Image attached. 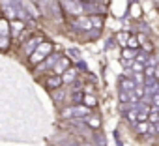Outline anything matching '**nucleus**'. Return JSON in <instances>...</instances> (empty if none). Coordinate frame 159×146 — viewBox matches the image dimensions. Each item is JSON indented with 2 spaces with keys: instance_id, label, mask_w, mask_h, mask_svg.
I'll return each instance as SVG.
<instances>
[{
  "instance_id": "nucleus-1",
  "label": "nucleus",
  "mask_w": 159,
  "mask_h": 146,
  "mask_svg": "<svg viewBox=\"0 0 159 146\" xmlns=\"http://www.w3.org/2000/svg\"><path fill=\"white\" fill-rule=\"evenodd\" d=\"M52 51V43L51 41H41L38 45V49L30 54V64H41Z\"/></svg>"
},
{
  "instance_id": "nucleus-2",
  "label": "nucleus",
  "mask_w": 159,
  "mask_h": 146,
  "mask_svg": "<svg viewBox=\"0 0 159 146\" xmlns=\"http://www.w3.org/2000/svg\"><path fill=\"white\" fill-rule=\"evenodd\" d=\"M43 84H45V88H49V90H58V88L64 84V79H62V75L49 73V75L43 79Z\"/></svg>"
},
{
  "instance_id": "nucleus-3",
  "label": "nucleus",
  "mask_w": 159,
  "mask_h": 146,
  "mask_svg": "<svg viewBox=\"0 0 159 146\" xmlns=\"http://www.w3.org/2000/svg\"><path fill=\"white\" fill-rule=\"evenodd\" d=\"M69 67H71V64H69V58H66V56H60V58H58V62L54 64V67H52V71H51V73L62 75V73H64L66 69H69Z\"/></svg>"
},
{
  "instance_id": "nucleus-4",
  "label": "nucleus",
  "mask_w": 159,
  "mask_h": 146,
  "mask_svg": "<svg viewBox=\"0 0 159 146\" xmlns=\"http://www.w3.org/2000/svg\"><path fill=\"white\" fill-rule=\"evenodd\" d=\"M10 25H11V36H17V34H21L26 28L23 19H13V21H10Z\"/></svg>"
},
{
  "instance_id": "nucleus-5",
  "label": "nucleus",
  "mask_w": 159,
  "mask_h": 146,
  "mask_svg": "<svg viewBox=\"0 0 159 146\" xmlns=\"http://www.w3.org/2000/svg\"><path fill=\"white\" fill-rule=\"evenodd\" d=\"M10 32H11L10 19H6V17H0V36H10Z\"/></svg>"
},
{
  "instance_id": "nucleus-6",
  "label": "nucleus",
  "mask_w": 159,
  "mask_h": 146,
  "mask_svg": "<svg viewBox=\"0 0 159 146\" xmlns=\"http://www.w3.org/2000/svg\"><path fill=\"white\" fill-rule=\"evenodd\" d=\"M58 58H60V56H56V54H54V56H52V54H49V56H47V58H45V60L41 62V66H39L38 69H45V67H54V64L58 62ZM51 71H52V69H51Z\"/></svg>"
},
{
  "instance_id": "nucleus-7",
  "label": "nucleus",
  "mask_w": 159,
  "mask_h": 146,
  "mask_svg": "<svg viewBox=\"0 0 159 146\" xmlns=\"http://www.w3.org/2000/svg\"><path fill=\"white\" fill-rule=\"evenodd\" d=\"M135 86H137V83L131 81V79H122V81H120V90H122V92H133Z\"/></svg>"
},
{
  "instance_id": "nucleus-8",
  "label": "nucleus",
  "mask_w": 159,
  "mask_h": 146,
  "mask_svg": "<svg viewBox=\"0 0 159 146\" xmlns=\"http://www.w3.org/2000/svg\"><path fill=\"white\" fill-rule=\"evenodd\" d=\"M75 77H77V69H75V67H69V69H66V71L62 73L64 83H71V81H75Z\"/></svg>"
},
{
  "instance_id": "nucleus-9",
  "label": "nucleus",
  "mask_w": 159,
  "mask_h": 146,
  "mask_svg": "<svg viewBox=\"0 0 159 146\" xmlns=\"http://www.w3.org/2000/svg\"><path fill=\"white\" fill-rule=\"evenodd\" d=\"M83 105H86L88 109H94V107L98 105L96 96H92V94H84V96H83Z\"/></svg>"
},
{
  "instance_id": "nucleus-10",
  "label": "nucleus",
  "mask_w": 159,
  "mask_h": 146,
  "mask_svg": "<svg viewBox=\"0 0 159 146\" xmlns=\"http://www.w3.org/2000/svg\"><path fill=\"white\" fill-rule=\"evenodd\" d=\"M129 36H131V34H127V32H118V34H116V41H118V45H120L122 49L127 47V39H129Z\"/></svg>"
},
{
  "instance_id": "nucleus-11",
  "label": "nucleus",
  "mask_w": 159,
  "mask_h": 146,
  "mask_svg": "<svg viewBox=\"0 0 159 146\" xmlns=\"http://www.w3.org/2000/svg\"><path fill=\"white\" fill-rule=\"evenodd\" d=\"M150 122H137L135 124V129H137V133H140V135H144V133H150Z\"/></svg>"
},
{
  "instance_id": "nucleus-12",
  "label": "nucleus",
  "mask_w": 159,
  "mask_h": 146,
  "mask_svg": "<svg viewBox=\"0 0 159 146\" xmlns=\"http://www.w3.org/2000/svg\"><path fill=\"white\" fill-rule=\"evenodd\" d=\"M11 43V36H0V52H6L10 49Z\"/></svg>"
},
{
  "instance_id": "nucleus-13",
  "label": "nucleus",
  "mask_w": 159,
  "mask_h": 146,
  "mask_svg": "<svg viewBox=\"0 0 159 146\" xmlns=\"http://www.w3.org/2000/svg\"><path fill=\"white\" fill-rule=\"evenodd\" d=\"M137 38H139V43H140V47H142L144 51H152V49H153V45H152V43H150V41L146 39V36H142V34H139Z\"/></svg>"
},
{
  "instance_id": "nucleus-14",
  "label": "nucleus",
  "mask_w": 159,
  "mask_h": 146,
  "mask_svg": "<svg viewBox=\"0 0 159 146\" xmlns=\"http://www.w3.org/2000/svg\"><path fill=\"white\" fill-rule=\"evenodd\" d=\"M84 120H86V124H88L90 127H94V129H98V127L101 125V120H99L98 116H90V114H88V116H86Z\"/></svg>"
},
{
  "instance_id": "nucleus-15",
  "label": "nucleus",
  "mask_w": 159,
  "mask_h": 146,
  "mask_svg": "<svg viewBox=\"0 0 159 146\" xmlns=\"http://www.w3.org/2000/svg\"><path fill=\"white\" fill-rule=\"evenodd\" d=\"M144 69H146V66H144L142 62H139V60H133V62H131V71H135V73H144Z\"/></svg>"
},
{
  "instance_id": "nucleus-16",
  "label": "nucleus",
  "mask_w": 159,
  "mask_h": 146,
  "mask_svg": "<svg viewBox=\"0 0 159 146\" xmlns=\"http://www.w3.org/2000/svg\"><path fill=\"white\" fill-rule=\"evenodd\" d=\"M135 54H137V51H135V49H129V47L122 49V56H124V60H135V58H133Z\"/></svg>"
},
{
  "instance_id": "nucleus-17",
  "label": "nucleus",
  "mask_w": 159,
  "mask_h": 146,
  "mask_svg": "<svg viewBox=\"0 0 159 146\" xmlns=\"http://www.w3.org/2000/svg\"><path fill=\"white\" fill-rule=\"evenodd\" d=\"M148 122H150V124H159V109H152V111H150Z\"/></svg>"
},
{
  "instance_id": "nucleus-18",
  "label": "nucleus",
  "mask_w": 159,
  "mask_h": 146,
  "mask_svg": "<svg viewBox=\"0 0 159 146\" xmlns=\"http://www.w3.org/2000/svg\"><path fill=\"white\" fill-rule=\"evenodd\" d=\"M127 47L129 49H140V43H139V38L137 36H129V39H127Z\"/></svg>"
},
{
  "instance_id": "nucleus-19",
  "label": "nucleus",
  "mask_w": 159,
  "mask_h": 146,
  "mask_svg": "<svg viewBox=\"0 0 159 146\" xmlns=\"http://www.w3.org/2000/svg\"><path fill=\"white\" fill-rule=\"evenodd\" d=\"M140 15H142L140 6H139V4H131V17H133V19H139Z\"/></svg>"
},
{
  "instance_id": "nucleus-20",
  "label": "nucleus",
  "mask_w": 159,
  "mask_h": 146,
  "mask_svg": "<svg viewBox=\"0 0 159 146\" xmlns=\"http://www.w3.org/2000/svg\"><path fill=\"white\" fill-rule=\"evenodd\" d=\"M125 118H127L131 124H137V122H139V112H137V111H127V112H125Z\"/></svg>"
},
{
  "instance_id": "nucleus-21",
  "label": "nucleus",
  "mask_w": 159,
  "mask_h": 146,
  "mask_svg": "<svg viewBox=\"0 0 159 146\" xmlns=\"http://www.w3.org/2000/svg\"><path fill=\"white\" fill-rule=\"evenodd\" d=\"M92 19V26H98V28H101V25H103V21L99 19V17H90Z\"/></svg>"
},
{
  "instance_id": "nucleus-22",
  "label": "nucleus",
  "mask_w": 159,
  "mask_h": 146,
  "mask_svg": "<svg viewBox=\"0 0 159 146\" xmlns=\"http://www.w3.org/2000/svg\"><path fill=\"white\" fill-rule=\"evenodd\" d=\"M152 101H153V107H152V109H159V92H155V94H153Z\"/></svg>"
},
{
  "instance_id": "nucleus-23",
  "label": "nucleus",
  "mask_w": 159,
  "mask_h": 146,
  "mask_svg": "<svg viewBox=\"0 0 159 146\" xmlns=\"http://www.w3.org/2000/svg\"><path fill=\"white\" fill-rule=\"evenodd\" d=\"M135 83L144 84V73H135Z\"/></svg>"
},
{
  "instance_id": "nucleus-24",
  "label": "nucleus",
  "mask_w": 159,
  "mask_h": 146,
  "mask_svg": "<svg viewBox=\"0 0 159 146\" xmlns=\"http://www.w3.org/2000/svg\"><path fill=\"white\" fill-rule=\"evenodd\" d=\"M153 77H155V79H159V64L155 66V75H153Z\"/></svg>"
},
{
  "instance_id": "nucleus-25",
  "label": "nucleus",
  "mask_w": 159,
  "mask_h": 146,
  "mask_svg": "<svg viewBox=\"0 0 159 146\" xmlns=\"http://www.w3.org/2000/svg\"><path fill=\"white\" fill-rule=\"evenodd\" d=\"M157 86H159V79H157Z\"/></svg>"
}]
</instances>
